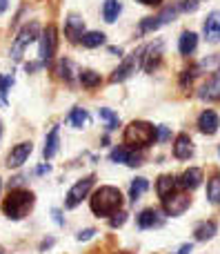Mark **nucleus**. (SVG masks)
<instances>
[{"mask_svg":"<svg viewBox=\"0 0 220 254\" xmlns=\"http://www.w3.org/2000/svg\"><path fill=\"white\" fill-rule=\"evenodd\" d=\"M189 252H191V246H189V243H185V246L178 250V254H189Z\"/></svg>","mask_w":220,"mask_h":254,"instance_id":"38","label":"nucleus"},{"mask_svg":"<svg viewBox=\"0 0 220 254\" xmlns=\"http://www.w3.org/2000/svg\"><path fill=\"white\" fill-rule=\"evenodd\" d=\"M69 69H71V63H69V61H60V67H58V74H60L62 78L71 80V74H69Z\"/></svg>","mask_w":220,"mask_h":254,"instance_id":"33","label":"nucleus"},{"mask_svg":"<svg viewBox=\"0 0 220 254\" xmlns=\"http://www.w3.org/2000/svg\"><path fill=\"white\" fill-rule=\"evenodd\" d=\"M178 9H180V11H196V9H198V2H196V0H180Z\"/></svg>","mask_w":220,"mask_h":254,"instance_id":"34","label":"nucleus"},{"mask_svg":"<svg viewBox=\"0 0 220 254\" xmlns=\"http://www.w3.org/2000/svg\"><path fill=\"white\" fill-rule=\"evenodd\" d=\"M163 216H160L158 210H154V207H149V210H142L140 214H138V228L142 230H149V228H160L163 225Z\"/></svg>","mask_w":220,"mask_h":254,"instance_id":"16","label":"nucleus"},{"mask_svg":"<svg viewBox=\"0 0 220 254\" xmlns=\"http://www.w3.org/2000/svg\"><path fill=\"white\" fill-rule=\"evenodd\" d=\"M200 183H203V170H200V167H189V170L180 176V181H178V185H180L182 190H196Z\"/></svg>","mask_w":220,"mask_h":254,"instance_id":"17","label":"nucleus"},{"mask_svg":"<svg viewBox=\"0 0 220 254\" xmlns=\"http://www.w3.org/2000/svg\"><path fill=\"white\" fill-rule=\"evenodd\" d=\"M218 152H220V149H218Z\"/></svg>","mask_w":220,"mask_h":254,"instance_id":"46","label":"nucleus"},{"mask_svg":"<svg viewBox=\"0 0 220 254\" xmlns=\"http://www.w3.org/2000/svg\"><path fill=\"white\" fill-rule=\"evenodd\" d=\"M53 216H56V223H58V225H62V219H60V212H58V210H53Z\"/></svg>","mask_w":220,"mask_h":254,"instance_id":"40","label":"nucleus"},{"mask_svg":"<svg viewBox=\"0 0 220 254\" xmlns=\"http://www.w3.org/2000/svg\"><path fill=\"white\" fill-rule=\"evenodd\" d=\"M191 154H194V143H191L189 136L187 134L176 136V140H174V156H176L178 161H187Z\"/></svg>","mask_w":220,"mask_h":254,"instance_id":"14","label":"nucleus"},{"mask_svg":"<svg viewBox=\"0 0 220 254\" xmlns=\"http://www.w3.org/2000/svg\"><path fill=\"white\" fill-rule=\"evenodd\" d=\"M160 56H163V43L156 40L154 45H149L147 49L140 52V58H142V69L145 71H154L156 67L160 65Z\"/></svg>","mask_w":220,"mask_h":254,"instance_id":"9","label":"nucleus"},{"mask_svg":"<svg viewBox=\"0 0 220 254\" xmlns=\"http://www.w3.org/2000/svg\"><path fill=\"white\" fill-rule=\"evenodd\" d=\"M13 85V78L11 76H0V101H7V92H9V87Z\"/></svg>","mask_w":220,"mask_h":254,"instance_id":"31","label":"nucleus"},{"mask_svg":"<svg viewBox=\"0 0 220 254\" xmlns=\"http://www.w3.org/2000/svg\"><path fill=\"white\" fill-rule=\"evenodd\" d=\"M80 43H83L85 47H89V49L100 47V45L105 43V34H102V31H87V34L80 38Z\"/></svg>","mask_w":220,"mask_h":254,"instance_id":"26","label":"nucleus"},{"mask_svg":"<svg viewBox=\"0 0 220 254\" xmlns=\"http://www.w3.org/2000/svg\"><path fill=\"white\" fill-rule=\"evenodd\" d=\"M34 207V194L27 190H11L4 201V214L7 219L20 221L22 216H27V212Z\"/></svg>","mask_w":220,"mask_h":254,"instance_id":"2","label":"nucleus"},{"mask_svg":"<svg viewBox=\"0 0 220 254\" xmlns=\"http://www.w3.org/2000/svg\"><path fill=\"white\" fill-rule=\"evenodd\" d=\"M109 158L114 163H123V165H129V167L142 165V154L136 152L133 147H129V145H120V147H116L114 152L109 154Z\"/></svg>","mask_w":220,"mask_h":254,"instance_id":"7","label":"nucleus"},{"mask_svg":"<svg viewBox=\"0 0 220 254\" xmlns=\"http://www.w3.org/2000/svg\"><path fill=\"white\" fill-rule=\"evenodd\" d=\"M178 185V179L172 174H165L158 179V183H156V194H158L160 198H167L169 194H174V190H176Z\"/></svg>","mask_w":220,"mask_h":254,"instance_id":"19","label":"nucleus"},{"mask_svg":"<svg viewBox=\"0 0 220 254\" xmlns=\"http://www.w3.org/2000/svg\"><path fill=\"white\" fill-rule=\"evenodd\" d=\"M31 149H34V145H31V143H20V145H16V147L11 149V154L7 156V165H9V167H20L22 163L29 158Z\"/></svg>","mask_w":220,"mask_h":254,"instance_id":"15","label":"nucleus"},{"mask_svg":"<svg viewBox=\"0 0 220 254\" xmlns=\"http://www.w3.org/2000/svg\"><path fill=\"white\" fill-rule=\"evenodd\" d=\"M207 196L212 203H220V176H214L207 185Z\"/></svg>","mask_w":220,"mask_h":254,"instance_id":"29","label":"nucleus"},{"mask_svg":"<svg viewBox=\"0 0 220 254\" xmlns=\"http://www.w3.org/2000/svg\"><path fill=\"white\" fill-rule=\"evenodd\" d=\"M149 190V181L142 179V176H138V179L132 181V188H129V196H132V201H138V198L142 196V194Z\"/></svg>","mask_w":220,"mask_h":254,"instance_id":"24","label":"nucleus"},{"mask_svg":"<svg viewBox=\"0 0 220 254\" xmlns=\"http://www.w3.org/2000/svg\"><path fill=\"white\" fill-rule=\"evenodd\" d=\"M140 4H147V7H158V4H163V0H138Z\"/></svg>","mask_w":220,"mask_h":254,"instance_id":"37","label":"nucleus"},{"mask_svg":"<svg viewBox=\"0 0 220 254\" xmlns=\"http://www.w3.org/2000/svg\"><path fill=\"white\" fill-rule=\"evenodd\" d=\"M216 230H218L216 221H203V223L196 225L194 234H196V239H198V241H207V239H212L214 234H216Z\"/></svg>","mask_w":220,"mask_h":254,"instance_id":"22","label":"nucleus"},{"mask_svg":"<svg viewBox=\"0 0 220 254\" xmlns=\"http://www.w3.org/2000/svg\"><path fill=\"white\" fill-rule=\"evenodd\" d=\"M65 36L71 40V43H78V40L85 36V20L83 18L71 13V16L65 20Z\"/></svg>","mask_w":220,"mask_h":254,"instance_id":"12","label":"nucleus"},{"mask_svg":"<svg viewBox=\"0 0 220 254\" xmlns=\"http://www.w3.org/2000/svg\"><path fill=\"white\" fill-rule=\"evenodd\" d=\"M93 181H96V176H85V179H80L78 183L69 190L67 201H65V205L69 207V210L71 207H76V205H80V201H83V198L89 194V190L93 188Z\"/></svg>","mask_w":220,"mask_h":254,"instance_id":"5","label":"nucleus"},{"mask_svg":"<svg viewBox=\"0 0 220 254\" xmlns=\"http://www.w3.org/2000/svg\"><path fill=\"white\" fill-rule=\"evenodd\" d=\"M0 136H2V123H0Z\"/></svg>","mask_w":220,"mask_h":254,"instance_id":"43","label":"nucleus"},{"mask_svg":"<svg viewBox=\"0 0 220 254\" xmlns=\"http://www.w3.org/2000/svg\"><path fill=\"white\" fill-rule=\"evenodd\" d=\"M203 31L207 43H220V11H212L205 18Z\"/></svg>","mask_w":220,"mask_h":254,"instance_id":"11","label":"nucleus"},{"mask_svg":"<svg viewBox=\"0 0 220 254\" xmlns=\"http://www.w3.org/2000/svg\"><path fill=\"white\" fill-rule=\"evenodd\" d=\"M172 138V131H169L167 125H160L156 127V140H160V143H165V140Z\"/></svg>","mask_w":220,"mask_h":254,"instance_id":"32","label":"nucleus"},{"mask_svg":"<svg viewBox=\"0 0 220 254\" xmlns=\"http://www.w3.org/2000/svg\"><path fill=\"white\" fill-rule=\"evenodd\" d=\"M198 47V36L194 31H182L180 34V40H178V49H180L182 56H191Z\"/></svg>","mask_w":220,"mask_h":254,"instance_id":"18","label":"nucleus"},{"mask_svg":"<svg viewBox=\"0 0 220 254\" xmlns=\"http://www.w3.org/2000/svg\"><path fill=\"white\" fill-rule=\"evenodd\" d=\"M80 83H83L85 87L93 89L100 85V74H96V71H91V69H85V71H80Z\"/></svg>","mask_w":220,"mask_h":254,"instance_id":"28","label":"nucleus"},{"mask_svg":"<svg viewBox=\"0 0 220 254\" xmlns=\"http://www.w3.org/2000/svg\"><path fill=\"white\" fill-rule=\"evenodd\" d=\"M123 254H129V252H123Z\"/></svg>","mask_w":220,"mask_h":254,"instance_id":"44","label":"nucleus"},{"mask_svg":"<svg viewBox=\"0 0 220 254\" xmlns=\"http://www.w3.org/2000/svg\"><path fill=\"white\" fill-rule=\"evenodd\" d=\"M120 11H123L120 0H105V2H102V18H105L107 22H116V20H118Z\"/></svg>","mask_w":220,"mask_h":254,"instance_id":"21","label":"nucleus"},{"mask_svg":"<svg viewBox=\"0 0 220 254\" xmlns=\"http://www.w3.org/2000/svg\"><path fill=\"white\" fill-rule=\"evenodd\" d=\"M200 96L203 98H220V71H216V74L212 76V78L207 80V83L203 85V89H200Z\"/></svg>","mask_w":220,"mask_h":254,"instance_id":"20","label":"nucleus"},{"mask_svg":"<svg viewBox=\"0 0 220 254\" xmlns=\"http://www.w3.org/2000/svg\"><path fill=\"white\" fill-rule=\"evenodd\" d=\"M58 152V127H53L51 131H49V136H47V140H44V149H43V154H44V158H53V154Z\"/></svg>","mask_w":220,"mask_h":254,"instance_id":"25","label":"nucleus"},{"mask_svg":"<svg viewBox=\"0 0 220 254\" xmlns=\"http://www.w3.org/2000/svg\"><path fill=\"white\" fill-rule=\"evenodd\" d=\"M67 123H69L71 127H76V129H83V127L89 123V114H87V110H80V107L71 110V114L67 116Z\"/></svg>","mask_w":220,"mask_h":254,"instance_id":"23","label":"nucleus"},{"mask_svg":"<svg viewBox=\"0 0 220 254\" xmlns=\"http://www.w3.org/2000/svg\"><path fill=\"white\" fill-rule=\"evenodd\" d=\"M189 205H191V198L185 192H174L167 198H163V207L169 216H180Z\"/></svg>","mask_w":220,"mask_h":254,"instance_id":"6","label":"nucleus"},{"mask_svg":"<svg viewBox=\"0 0 220 254\" xmlns=\"http://www.w3.org/2000/svg\"><path fill=\"white\" fill-rule=\"evenodd\" d=\"M156 140V127L145 123V121H133L132 125L125 129V143L129 147H147Z\"/></svg>","mask_w":220,"mask_h":254,"instance_id":"3","label":"nucleus"},{"mask_svg":"<svg viewBox=\"0 0 220 254\" xmlns=\"http://www.w3.org/2000/svg\"><path fill=\"white\" fill-rule=\"evenodd\" d=\"M9 7V0H0V13H4Z\"/></svg>","mask_w":220,"mask_h":254,"instance_id":"39","label":"nucleus"},{"mask_svg":"<svg viewBox=\"0 0 220 254\" xmlns=\"http://www.w3.org/2000/svg\"><path fill=\"white\" fill-rule=\"evenodd\" d=\"M218 127H220V119L214 110H205L203 114L198 116V129L203 131V134H209V136L216 134Z\"/></svg>","mask_w":220,"mask_h":254,"instance_id":"13","label":"nucleus"},{"mask_svg":"<svg viewBox=\"0 0 220 254\" xmlns=\"http://www.w3.org/2000/svg\"><path fill=\"white\" fill-rule=\"evenodd\" d=\"M0 185H2V181H0Z\"/></svg>","mask_w":220,"mask_h":254,"instance_id":"45","label":"nucleus"},{"mask_svg":"<svg viewBox=\"0 0 220 254\" xmlns=\"http://www.w3.org/2000/svg\"><path fill=\"white\" fill-rule=\"evenodd\" d=\"M109 52L111 54H118V56H120V54H123V49H120V47H109Z\"/></svg>","mask_w":220,"mask_h":254,"instance_id":"41","label":"nucleus"},{"mask_svg":"<svg viewBox=\"0 0 220 254\" xmlns=\"http://www.w3.org/2000/svg\"><path fill=\"white\" fill-rule=\"evenodd\" d=\"M123 207V194L111 185H102L91 196V212L98 216H114Z\"/></svg>","mask_w":220,"mask_h":254,"instance_id":"1","label":"nucleus"},{"mask_svg":"<svg viewBox=\"0 0 220 254\" xmlns=\"http://www.w3.org/2000/svg\"><path fill=\"white\" fill-rule=\"evenodd\" d=\"M56 45H58L56 27L49 25L47 29L43 31V40H40V61H43V63L51 61L53 54H56Z\"/></svg>","mask_w":220,"mask_h":254,"instance_id":"8","label":"nucleus"},{"mask_svg":"<svg viewBox=\"0 0 220 254\" xmlns=\"http://www.w3.org/2000/svg\"><path fill=\"white\" fill-rule=\"evenodd\" d=\"M138 58H140V54H132V56L125 58L123 65H120L118 69L114 71V76H111V83H123V80H127L132 74H136Z\"/></svg>","mask_w":220,"mask_h":254,"instance_id":"10","label":"nucleus"},{"mask_svg":"<svg viewBox=\"0 0 220 254\" xmlns=\"http://www.w3.org/2000/svg\"><path fill=\"white\" fill-rule=\"evenodd\" d=\"M93 230H85V232H78V241H87V239H91L93 237Z\"/></svg>","mask_w":220,"mask_h":254,"instance_id":"36","label":"nucleus"},{"mask_svg":"<svg viewBox=\"0 0 220 254\" xmlns=\"http://www.w3.org/2000/svg\"><path fill=\"white\" fill-rule=\"evenodd\" d=\"M36 38H38V22L25 25V27L20 29V34L16 36V43H13V47H11V56L16 58V61H20V56H22V52H25V47L34 43Z\"/></svg>","mask_w":220,"mask_h":254,"instance_id":"4","label":"nucleus"},{"mask_svg":"<svg viewBox=\"0 0 220 254\" xmlns=\"http://www.w3.org/2000/svg\"><path fill=\"white\" fill-rule=\"evenodd\" d=\"M44 172H49V165H43V167H38V174H44Z\"/></svg>","mask_w":220,"mask_h":254,"instance_id":"42","label":"nucleus"},{"mask_svg":"<svg viewBox=\"0 0 220 254\" xmlns=\"http://www.w3.org/2000/svg\"><path fill=\"white\" fill-rule=\"evenodd\" d=\"M158 27H160L158 16H154V18H145V20L140 22V34H147V31H154V29H158Z\"/></svg>","mask_w":220,"mask_h":254,"instance_id":"30","label":"nucleus"},{"mask_svg":"<svg viewBox=\"0 0 220 254\" xmlns=\"http://www.w3.org/2000/svg\"><path fill=\"white\" fill-rule=\"evenodd\" d=\"M98 116H100V121H105L107 129H118L120 119H118V114H116V112H111V110H107V107H102V110H98Z\"/></svg>","mask_w":220,"mask_h":254,"instance_id":"27","label":"nucleus"},{"mask_svg":"<svg viewBox=\"0 0 220 254\" xmlns=\"http://www.w3.org/2000/svg\"><path fill=\"white\" fill-rule=\"evenodd\" d=\"M125 221H127V214H125V212H116L114 219H111L109 223H111V228H118V225H123Z\"/></svg>","mask_w":220,"mask_h":254,"instance_id":"35","label":"nucleus"}]
</instances>
